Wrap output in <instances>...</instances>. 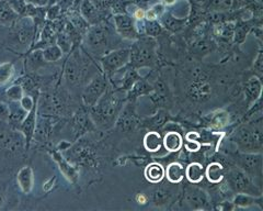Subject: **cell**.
<instances>
[{"mask_svg":"<svg viewBox=\"0 0 263 211\" xmlns=\"http://www.w3.org/2000/svg\"><path fill=\"white\" fill-rule=\"evenodd\" d=\"M62 7L59 3L56 4H53L48 7V9L46 10V18L49 20V21H55L57 19L62 18Z\"/></svg>","mask_w":263,"mask_h":211,"instance_id":"obj_42","label":"cell"},{"mask_svg":"<svg viewBox=\"0 0 263 211\" xmlns=\"http://www.w3.org/2000/svg\"><path fill=\"white\" fill-rule=\"evenodd\" d=\"M48 152L51 154L52 159L56 162L61 173L64 175L66 180L69 183L76 185L79 180V173L77 167L71 165L69 160L66 159L59 149H48Z\"/></svg>","mask_w":263,"mask_h":211,"instance_id":"obj_12","label":"cell"},{"mask_svg":"<svg viewBox=\"0 0 263 211\" xmlns=\"http://www.w3.org/2000/svg\"><path fill=\"white\" fill-rule=\"evenodd\" d=\"M129 63L132 67H141L152 65L156 58V41L154 38L139 37L135 43L129 47Z\"/></svg>","mask_w":263,"mask_h":211,"instance_id":"obj_5","label":"cell"},{"mask_svg":"<svg viewBox=\"0 0 263 211\" xmlns=\"http://www.w3.org/2000/svg\"><path fill=\"white\" fill-rule=\"evenodd\" d=\"M78 11L90 26H93V24H97L105 19H109V15H106L97 9L91 0H80Z\"/></svg>","mask_w":263,"mask_h":211,"instance_id":"obj_13","label":"cell"},{"mask_svg":"<svg viewBox=\"0 0 263 211\" xmlns=\"http://www.w3.org/2000/svg\"><path fill=\"white\" fill-rule=\"evenodd\" d=\"M185 201L192 209H208L209 196L206 192L196 187H189L185 190Z\"/></svg>","mask_w":263,"mask_h":211,"instance_id":"obj_16","label":"cell"},{"mask_svg":"<svg viewBox=\"0 0 263 211\" xmlns=\"http://www.w3.org/2000/svg\"><path fill=\"white\" fill-rule=\"evenodd\" d=\"M229 188L237 194H247L253 197H261L262 190L259 185L240 168H232L226 174Z\"/></svg>","mask_w":263,"mask_h":211,"instance_id":"obj_6","label":"cell"},{"mask_svg":"<svg viewBox=\"0 0 263 211\" xmlns=\"http://www.w3.org/2000/svg\"><path fill=\"white\" fill-rule=\"evenodd\" d=\"M9 103V119H8V125L11 128L16 129L20 127V125L23 122V120L26 119L28 111L24 110L19 101H8Z\"/></svg>","mask_w":263,"mask_h":211,"instance_id":"obj_18","label":"cell"},{"mask_svg":"<svg viewBox=\"0 0 263 211\" xmlns=\"http://www.w3.org/2000/svg\"><path fill=\"white\" fill-rule=\"evenodd\" d=\"M15 182L20 190L24 195H29L34 188V172L31 166L24 165L21 167L15 176Z\"/></svg>","mask_w":263,"mask_h":211,"instance_id":"obj_15","label":"cell"},{"mask_svg":"<svg viewBox=\"0 0 263 211\" xmlns=\"http://www.w3.org/2000/svg\"><path fill=\"white\" fill-rule=\"evenodd\" d=\"M177 3V0H163V5H174Z\"/></svg>","mask_w":263,"mask_h":211,"instance_id":"obj_51","label":"cell"},{"mask_svg":"<svg viewBox=\"0 0 263 211\" xmlns=\"http://www.w3.org/2000/svg\"><path fill=\"white\" fill-rule=\"evenodd\" d=\"M110 84L109 78L104 75L103 72H99L89 80V82L82 88L80 97L82 104L87 109L93 107L97 101L101 98L105 93L106 88Z\"/></svg>","mask_w":263,"mask_h":211,"instance_id":"obj_7","label":"cell"},{"mask_svg":"<svg viewBox=\"0 0 263 211\" xmlns=\"http://www.w3.org/2000/svg\"><path fill=\"white\" fill-rule=\"evenodd\" d=\"M20 18L7 0H0V26L8 27Z\"/></svg>","mask_w":263,"mask_h":211,"instance_id":"obj_20","label":"cell"},{"mask_svg":"<svg viewBox=\"0 0 263 211\" xmlns=\"http://www.w3.org/2000/svg\"><path fill=\"white\" fill-rule=\"evenodd\" d=\"M162 144H163V147L166 148L167 151L178 152L181 148H182V145H183L182 136H181L176 131L168 132L162 139Z\"/></svg>","mask_w":263,"mask_h":211,"instance_id":"obj_23","label":"cell"},{"mask_svg":"<svg viewBox=\"0 0 263 211\" xmlns=\"http://www.w3.org/2000/svg\"><path fill=\"white\" fill-rule=\"evenodd\" d=\"M250 29H251V24L248 23V22H238V23H236L235 34H234L235 42L239 43V44L243 43L247 34L249 33Z\"/></svg>","mask_w":263,"mask_h":211,"instance_id":"obj_38","label":"cell"},{"mask_svg":"<svg viewBox=\"0 0 263 211\" xmlns=\"http://www.w3.org/2000/svg\"><path fill=\"white\" fill-rule=\"evenodd\" d=\"M14 74V63L5 62L0 64V87H5L11 82Z\"/></svg>","mask_w":263,"mask_h":211,"instance_id":"obj_33","label":"cell"},{"mask_svg":"<svg viewBox=\"0 0 263 211\" xmlns=\"http://www.w3.org/2000/svg\"><path fill=\"white\" fill-rule=\"evenodd\" d=\"M64 2H66V0H64ZM69 2H70V5L73 3V0H69Z\"/></svg>","mask_w":263,"mask_h":211,"instance_id":"obj_52","label":"cell"},{"mask_svg":"<svg viewBox=\"0 0 263 211\" xmlns=\"http://www.w3.org/2000/svg\"><path fill=\"white\" fill-rule=\"evenodd\" d=\"M164 5L163 4H156L152 8H149L146 11L145 14V19L146 20H158L161 15L166 12V9H164Z\"/></svg>","mask_w":263,"mask_h":211,"instance_id":"obj_39","label":"cell"},{"mask_svg":"<svg viewBox=\"0 0 263 211\" xmlns=\"http://www.w3.org/2000/svg\"><path fill=\"white\" fill-rule=\"evenodd\" d=\"M213 50V44L210 41H206V40H200L194 44L193 51L195 54H208L210 51Z\"/></svg>","mask_w":263,"mask_h":211,"instance_id":"obj_43","label":"cell"},{"mask_svg":"<svg viewBox=\"0 0 263 211\" xmlns=\"http://www.w3.org/2000/svg\"><path fill=\"white\" fill-rule=\"evenodd\" d=\"M125 2H133V0H125Z\"/></svg>","mask_w":263,"mask_h":211,"instance_id":"obj_53","label":"cell"},{"mask_svg":"<svg viewBox=\"0 0 263 211\" xmlns=\"http://www.w3.org/2000/svg\"><path fill=\"white\" fill-rule=\"evenodd\" d=\"M56 44L61 47V50L64 54H70V52H72V42L69 36L65 32V30L57 33Z\"/></svg>","mask_w":263,"mask_h":211,"instance_id":"obj_36","label":"cell"},{"mask_svg":"<svg viewBox=\"0 0 263 211\" xmlns=\"http://www.w3.org/2000/svg\"><path fill=\"white\" fill-rule=\"evenodd\" d=\"M71 130L73 133V140L80 139L82 135L86 133L96 131L97 128L91 120V117L89 115V110L85 107L78 108L72 113L71 117Z\"/></svg>","mask_w":263,"mask_h":211,"instance_id":"obj_10","label":"cell"},{"mask_svg":"<svg viewBox=\"0 0 263 211\" xmlns=\"http://www.w3.org/2000/svg\"><path fill=\"white\" fill-rule=\"evenodd\" d=\"M139 79H142V77L138 75L137 71L134 67L128 68L125 73V75L123 76L122 84H121V87L119 89H120V91H122L123 93H127L129 89L134 86V84L136 82H138Z\"/></svg>","mask_w":263,"mask_h":211,"instance_id":"obj_31","label":"cell"},{"mask_svg":"<svg viewBox=\"0 0 263 211\" xmlns=\"http://www.w3.org/2000/svg\"><path fill=\"white\" fill-rule=\"evenodd\" d=\"M205 176L209 180V182H211L212 184H218L225 176V170L223 165L218 162H213V163L209 164V166L205 169Z\"/></svg>","mask_w":263,"mask_h":211,"instance_id":"obj_22","label":"cell"},{"mask_svg":"<svg viewBox=\"0 0 263 211\" xmlns=\"http://www.w3.org/2000/svg\"><path fill=\"white\" fill-rule=\"evenodd\" d=\"M115 125H117V128L121 130L122 132L133 131V130L137 127L138 118L134 111V108H132L130 103H128L126 107L122 108Z\"/></svg>","mask_w":263,"mask_h":211,"instance_id":"obj_14","label":"cell"},{"mask_svg":"<svg viewBox=\"0 0 263 211\" xmlns=\"http://www.w3.org/2000/svg\"><path fill=\"white\" fill-rule=\"evenodd\" d=\"M205 170L202 164L196 163V162L191 163L184 170V176L187 178V181L192 184H199L200 182H202Z\"/></svg>","mask_w":263,"mask_h":211,"instance_id":"obj_26","label":"cell"},{"mask_svg":"<svg viewBox=\"0 0 263 211\" xmlns=\"http://www.w3.org/2000/svg\"><path fill=\"white\" fill-rule=\"evenodd\" d=\"M6 204V195H5V187L4 185L0 187V209L4 208V205Z\"/></svg>","mask_w":263,"mask_h":211,"instance_id":"obj_48","label":"cell"},{"mask_svg":"<svg viewBox=\"0 0 263 211\" xmlns=\"http://www.w3.org/2000/svg\"><path fill=\"white\" fill-rule=\"evenodd\" d=\"M232 157L236 161L237 165L240 169L250 176L251 178L258 177L261 181L262 175V155L261 153H247L237 152L234 153Z\"/></svg>","mask_w":263,"mask_h":211,"instance_id":"obj_9","label":"cell"},{"mask_svg":"<svg viewBox=\"0 0 263 211\" xmlns=\"http://www.w3.org/2000/svg\"><path fill=\"white\" fill-rule=\"evenodd\" d=\"M159 20H160L159 22L161 23L162 27H164L172 32H178V31L182 30L185 26V22H186V18H183V19L176 18L171 13H166V12L161 15Z\"/></svg>","mask_w":263,"mask_h":211,"instance_id":"obj_21","label":"cell"},{"mask_svg":"<svg viewBox=\"0 0 263 211\" xmlns=\"http://www.w3.org/2000/svg\"><path fill=\"white\" fill-rule=\"evenodd\" d=\"M112 23L115 32L122 40H136L141 37L138 34L135 26V20L128 13H118L112 15Z\"/></svg>","mask_w":263,"mask_h":211,"instance_id":"obj_11","label":"cell"},{"mask_svg":"<svg viewBox=\"0 0 263 211\" xmlns=\"http://www.w3.org/2000/svg\"><path fill=\"white\" fill-rule=\"evenodd\" d=\"M236 7H239L237 0H212V3L210 5L211 9L216 12L228 11Z\"/></svg>","mask_w":263,"mask_h":211,"instance_id":"obj_35","label":"cell"},{"mask_svg":"<svg viewBox=\"0 0 263 211\" xmlns=\"http://www.w3.org/2000/svg\"><path fill=\"white\" fill-rule=\"evenodd\" d=\"M36 120H37V106L33 108L30 112H28L26 119L23 120V122L18 128L19 131L23 134L24 139H26L28 150H29L31 142L33 140V135H34Z\"/></svg>","mask_w":263,"mask_h":211,"instance_id":"obj_17","label":"cell"},{"mask_svg":"<svg viewBox=\"0 0 263 211\" xmlns=\"http://www.w3.org/2000/svg\"><path fill=\"white\" fill-rule=\"evenodd\" d=\"M92 58L84 47L76 48L70 52L68 59L64 65L63 77L66 89L71 95L81 94L82 88L97 73L101 72L100 68L93 64Z\"/></svg>","mask_w":263,"mask_h":211,"instance_id":"obj_1","label":"cell"},{"mask_svg":"<svg viewBox=\"0 0 263 211\" xmlns=\"http://www.w3.org/2000/svg\"><path fill=\"white\" fill-rule=\"evenodd\" d=\"M235 28L236 23L235 22H224L219 23L214 29V34L220 40H224V41H229V40L234 39L235 34Z\"/></svg>","mask_w":263,"mask_h":211,"instance_id":"obj_27","label":"cell"},{"mask_svg":"<svg viewBox=\"0 0 263 211\" xmlns=\"http://www.w3.org/2000/svg\"><path fill=\"white\" fill-rule=\"evenodd\" d=\"M261 89H262V84L258 76H252L247 80L243 91H245V96L248 103L256 102L258 99H260Z\"/></svg>","mask_w":263,"mask_h":211,"instance_id":"obj_19","label":"cell"},{"mask_svg":"<svg viewBox=\"0 0 263 211\" xmlns=\"http://www.w3.org/2000/svg\"><path fill=\"white\" fill-rule=\"evenodd\" d=\"M164 176L172 184H178L183 180L184 177V167L179 163H171L164 169Z\"/></svg>","mask_w":263,"mask_h":211,"instance_id":"obj_25","label":"cell"},{"mask_svg":"<svg viewBox=\"0 0 263 211\" xmlns=\"http://www.w3.org/2000/svg\"><path fill=\"white\" fill-rule=\"evenodd\" d=\"M171 198H172V191L164 187L156 188L151 192V197H148V199H151L155 206L166 205L167 202L170 201Z\"/></svg>","mask_w":263,"mask_h":211,"instance_id":"obj_28","label":"cell"},{"mask_svg":"<svg viewBox=\"0 0 263 211\" xmlns=\"http://www.w3.org/2000/svg\"><path fill=\"white\" fill-rule=\"evenodd\" d=\"M55 183H56V177L49 178V180H47V182H46V183H44V184H43V189H44L45 191L52 190V189H53V187L55 186Z\"/></svg>","mask_w":263,"mask_h":211,"instance_id":"obj_46","label":"cell"},{"mask_svg":"<svg viewBox=\"0 0 263 211\" xmlns=\"http://www.w3.org/2000/svg\"><path fill=\"white\" fill-rule=\"evenodd\" d=\"M0 100H6V96H5V89L3 87H0Z\"/></svg>","mask_w":263,"mask_h":211,"instance_id":"obj_50","label":"cell"},{"mask_svg":"<svg viewBox=\"0 0 263 211\" xmlns=\"http://www.w3.org/2000/svg\"><path fill=\"white\" fill-rule=\"evenodd\" d=\"M42 55L46 63H56L63 59L64 53L59 45L53 44L43 48Z\"/></svg>","mask_w":263,"mask_h":211,"instance_id":"obj_32","label":"cell"},{"mask_svg":"<svg viewBox=\"0 0 263 211\" xmlns=\"http://www.w3.org/2000/svg\"><path fill=\"white\" fill-rule=\"evenodd\" d=\"M9 103L5 100H0V121L2 122H8L9 119Z\"/></svg>","mask_w":263,"mask_h":211,"instance_id":"obj_44","label":"cell"},{"mask_svg":"<svg viewBox=\"0 0 263 211\" xmlns=\"http://www.w3.org/2000/svg\"><path fill=\"white\" fill-rule=\"evenodd\" d=\"M24 91L20 84L13 83L11 86L5 88V96L7 101H20L24 96Z\"/></svg>","mask_w":263,"mask_h":211,"instance_id":"obj_34","label":"cell"},{"mask_svg":"<svg viewBox=\"0 0 263 211\" xmlns=\"http://www.w3.org/2000/svg\"><path fill=\"white\" fill-rule=\"evenodd\" d=\"M162 26L158 20H146L144 21V32L147 37L155 38L162 32Z\"/></svg>","mask_w":263,"mask_h":211,"instance_id":"obj_37","label":"cell"},{"mask_svg":"<svg viewBox=\"0 0 263 211\" xmlns=\"http://www.w3.org/2000/svg\"><path fill=\"white\" fill-rule=\"evenodd\" d=\"M136 200H137L138 204H142V205H144V204H146V202H147V200H148V197L146 196V195L139 194V195H137Z\"/></svg>","mask_w":263,"mask_h":211,"instance_id":"obj_49","label":"cell"},{"mask_svg":"<svg viewBox=\"0 0 263 211\" xmlns=\"http://www.w3.org/2000/svg\"><path fill=\"white\" fill-rule=\"evenodd\" d=\"M124 97L122 91L111 83L109 84L101 98L93 107L88 109L97 130L106 131L114 127L124 104Z\"/></svg>","mask_w":263,"mask_h":211,"instance_id":"obj_3","label":"cell"},{"mask_svg":"<svg viewBox=\"0 0 263 211\" xmlns=\"http://www.w3.org/2000/svg\"><path fill=\"white\" fill-rule=\"evenodd\" d=\"M254 68L259 73V74H262V51L260 50L258 53V58L254 62Z\"/></svg>","mask_w":263,"mask_h":211,"instance_id":"obj_45","label":"cell"},{"mask_svg":"<svg viewBox=\"0 0 263 211\" xmlns=\"http://www.w3.org/2000/svg\"><path fill=\"white\" fill-rule=\"evenodd\" d=\"M152 92H153V86H151L142 78V79H139L138 82H136L134 84V86L132 87L126 93V99L132 100V99L136 98V97H139L141 95L149 94Z\"/></svg>","mask_w":263,"mask_h":211,"instance_id":"obj_29","label":"cell"},{"mask_svg":"<svg viewBox=\"0 0 263 211\" xmlns=\"http://www.w3.org/2000/svg\"><path fill=\"white\" fill-rule=\"evenodd\" d=\"M26 2L30 3L32 5H34V6H37V7H44L47 4L51 3L52 0H26Z\"/></svg>","mask_w":263,"mask_h":211,"instance_id":"obj_47","label":"cell"},{"mask_svg":"<svg viewBox=\"0 0 263 211\" xmlns=\"http://www.w3.org/2000/svg\"><path fill=\"white\" fill-rule=\"evenodd\" d=\"M91 2L99 11L106 15H110L115 0H91Z\"/></svg>","mask_w":263,"mask_h":211,"instance_id":"obj_41","label":"cell"},{"mask_svg":"<svg viewBox=\"0 0 263 211\" xmlns=\"http://www.w3.org/2000/svg\"><path fill=\"white\" fill-rule=\"evenodd\" d=\"M145 177L153 184L160 183L164 177V168L161 164L152 163L145 168Z\"/></svg>","mask_w":263,"mask_h":211,"instance_id":"obj_24","label":"cell"},{"mask_svg":"<svg viewBox=\"0 0 263 211\" xmlns=\"http://www.w3.org/2000/svg\"><path fill=\"white\" fill-rule=\"evenodd\" d=\"M144 147L148 152L159 151L162 147L161 135L156 131L148 132L144 137Z\"/></svg>","mask_w":263,"mask_h":211,"instance_id":"obj_30","label":"cell"},{"mask_svg":"<svg viewBox=\"0 0 263 211\" xmlns=\"http://www.w3.org/2000/svg\"><path fill=\"white\" fill-rule=\"evenodd\" d=\"M233 141L238 150L247 153H261L262 150V126L261 119L254 125L242 126L233 135Z\"/></svg>","mask_w":263,"mask_h":211,"instance_id":"obj_4","label":"cell"},{"mask_svg":"<svg viewBox=\"0 0 263 211\" xmlns=\"http://www.w3.org/2000/svg\"><path fill=\"white\" fill-rule=\"evenodd\" d=\"M82 42L85 51L96 60H100L103 55L121 48L122 39L115 32L113 23L105 19L93 26H90Z\"/></svg>","mask_w":263,"mask_h":211,"instance_id":"obj_2","label":"cell"},{"mask_svg":"<svg viewBox=\"0 0 263 211\" xmlns=\"http://www.w3.org/2000/svg\"><path fill=\"white\" fill-rule=\"evenodd\" d=\"M256 202V197L247 194H238L237 196L234 198L233 204L238 207H248L250 205H253Z\"/></svg>","mask_w":263,"mask_h":211,"instance_id":"obj_40","label":"cell"},{"mask_svg":"<svg viewBox=\"0 0 263 211\" xmlns=\"http://www.w3.org/2000/svg\"><path fill=\"white\" fill-rule=\"evenodd\" d=\"M129 47H121L109 52L99 60V62L101 64V71L104 73V75L106 77L111 78L119 69H121L122 67H125L129 63Z\"/></svg>","mask_w":263,"mask_h":211,"instance_id":"obj_8","label":"cell"}]
</instances>
